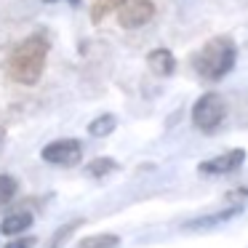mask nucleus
I'll return each instance as SVG.
<instances>
[{
    "instance_id": "1",
    "label": "nucleus",
    "mask_w": 248,
    "mask_h": 248,
    "mask_svg": "<svg viewBox=\"0 0 248 248\" xmlns=\"http://www.w3.org/2000/svg\"><path fill=\"white\" fill-rule=\"evenodd\" d=\"M48 59V38L43 32H32L19 40L6 56V75L16 86H38Z\"/></svg>"
},
{
    "instance_id": "2",
    "label": "nucleus",
    "mask_w": 248,
    "mask_h": 248,
    "mask_svg": "<svg viewBox=\"0 0 248 248\" xmlns=\"http://www.w3.org/2000/svg\"><path fill=\"white\" fill-rule=\"evenodd\" d=\"M235 62H237V46L230 35H216V38L205 40L200 46V51H195L192 56V67L198 72V78L211 83L230 75Z\"/></svg>"
},
{
    "instance_id": "3",
    "label": "nucleus",
    "mask_w": 248,
    "mask_h": 248,
    "mask_svg": "<svg viewBox=\"0 0 248 248\" xmlns=\"http://www.w3.org/2000/svg\"><path fill=\"white\" fill-rule=\"evenodd\" d=\"M227 118V102L219 96V93L208 91L192 104V125L203 134H214V131L221 128Z\"/></svg>"
},
{
    "instance_id": "4",
    "label": "nucleus",
    "mask_w": 248,
    "mask_h": 248,
    "mask_svg": "<svg viewBox=\"0 0 248 248\" xmlns=\"http://www.w3.org/2000/svg\"><path fill=\"white\" fill-rule=\"evenodd\" d=\"M40 157L51 166L59 168H72L83 160V144L78 139H56L40 150Z\"/></svg>"
},
{
    "instance_id": "5",
    "label": "nucleus",
    "mask_w": 248,
    "mask_h": 248,
    "mask_svg": "<svg viewBox=\"0 0 248 248\" xmlns=\"http://www.w3.org/2000/svg\"><path fill=\"white\" fill-rule=\"evenodd\" d=\"M152 16H155V3L152 0H131V3H125L120 8L118 22L125 30H139L144 24H150Z\"/></svg>"
},
{
    "instance_id": "6",
    "label": "nucleus",
    "mask_w": 248,
    "mask_h": 248,
    "mask_svg": "<svg viewBox=\"0 0 248 248\" xmlns=\"http://www.w3.org/2000/svg\"><path fill=\"white\" fill-rule=\"evenodd\" d=\"M246 163V150L235 147V150H227L221 155L211 157V160H203L198 166L200 173H208V176H224V173H232Z\"/></svg>"
},
{
    "instance_id": "7",
    "label": "nucleus",
    "mask_w": 248,
    "mask_h": 248,
    "mask_svg": "<svg viewBox=\"0 0 248 248\" xmlns=\"http://www.w3.org/2000/svg\"><path fill=\"white\" fill-rule=\"evenodd\" d=\"M240 214H243V205H232V208H221V211H216V214L198 216V219L187 221V224H184V230H189V232H195V230H214V227H219V224H227V221H232L235 216H240Z\"/></svg>"
},
{
    "instance_id": "8",
    "label": "nucleus",
    "mask_w": 248,
    "mask_h": 248,
    "mask_svg": "<svg viewBox=\"0 0 248 248\" xmlns=\"http://www.w3.org/2000/svg\"><path fill=\"white\" fill-rule=\"evenodd\" d=\"M147 64H150V70L155 72L157 78H168V75L176 72V56L168 48H155V51L147 54Z\"/></svg>"
},
{
    "instance_id": "9",
    "label": "nucleus",
    "mask_w": 248,
    "mask_h": 248,
    "mask_svg": "<svg viewBox=\"0 0 248 248\" xmlns=\"http://www.w3.org/2000/svg\"><path fill=\"white\" fill-rule=\"evenodd\" d=\"M30 224H32V214L30 211H16V214H8L0 221V232L8 237H16V235H24V230Z\"/></svg>"
},
{
    "instance_id": "10",
    "label": "nucleus",
    "mask_w": 248,
    "mask_h": 248,
    "mask_svg": "<svg viewBox=\"0 0 248 248\" xmlns=\"http://www.w3.org/2000/svg\"><path fill=\"white\" fill-rule=\"evenodd\" d=\"M125 3H131V0H91V22L93 24L104 22L109 14L120 11Z\"/></svg>"
},
{
    "instance_id": "11",
    "label": "nucleus",
    "mask_w": 248,
    "mask_h": 248,
    "mask_svg": "<svg viewBox=\"0 0 248 248\" xmlns=\"http://www.w3.org/2000/svg\"><path fill=\"white\" fill-rule=\"evenodd\" d=\"M120 237L115 232H99V235H88L78 243V248H118Z\"/></svg>"
},
{
    "instance_id": "12",
    "label": "nucleus",
    "mask_w": 248,
    "mask_h": 248,
    "mask_svg": "<svg viewBox=\"0 0 248 248\" xmlns=\"http://www.w3.org/2000/svg\"><path fill=\"white\" fill-rule=\"evenodd\" d=\"M115 128H118L115 115H99L96 120H91V123H88V134H91V136H109Z\"/></svg>"
},
{
    "instance_id": "13",
    "label": "nucleus",
    "mask_w": 248,
    "mask_h": 248,
    "mask_svg": "<svg viewBox=\"0 0 248 248\" xmlns=\"http://www.w3.org/2000/svg\"><path fill=\"white\" fill-rule=\"evenodd\" d=\"M83 224V219H75V221H67V224H62L59 230L54 232V237H51V243H48V248H62L67 240H70L72 235H75V230Z\"/></svg>"
},
{
    "instance_id": "14",
    "label": "nucleus",
    "mask_w": 248,
    "mask_h": 248,
    "mask_svg": "<svg viewBox=\"0 0 248 248\" xmlns=\"http://www.w3.org/2000/svg\"><path fill=\"white\" fill-rule=\"evenodd\" d=\"M19 192V182L14 176H8V173H0V208L3 205H8L14 198H16Z\"/></svg>"
},
{
    "instance_id": "15",
    "label": "nucleus",
    "mask_w": 248,
    "mask_h": 248,
    "mask_svg": "<svg viewBox=\"0 0 248 248\" xmlns=\"http://www.w3.org/2000/svg\"><path fill=\"white\" fill-rule=\"evenodd\" d=\"M112 171H118V163H115L112 157H96L93 163H88V176L102 179V176H107V173H112Z\"/></svg>"
},
{
    "instance_id": "16",
    "label": "nucleus",
    "mask_w": 248,
    "mask_h": 248,
    "mask_svg": "<svg viewBox=\"0 0 248 248\" xmlns=\"http://www.w3.org/2000/svg\"><path fill=\"white\" fill-rule=\"evenodd\" d=\"M35 246V237L32 235H27V237H16V240H11V243H6L3 248H32Z\"/></svg>"
},
{
    "instance_id": "17",
    "label": "nucleus",
    "mask_w": 248,
    "mask_h": 248,
    "mask_svg": "<svg viewBox=\"0 0 248 248\" xmlns=\"http://www.w3.org/2000/svg\"><path fill=\"white\" fill-rule=\"evenodd\" d=\"M230 198H248V187H237V189H232Z\"/></svg>"
},
{
    "instance_id": "18",
    "label": "nucleus",
    "mask_w": 248,
    "mask_h": 248,
    "mask_svg": "<svg viewBox=\"0 0 248 248\" xmlns=\"http://www.w3.org/2000/svg\"><path fill=\"white\" fill-rule=\"evenodd\" d=\"M51 3H56V0H51ZM70 3H78V0H70Z\"/></svg>"
}]
</instances>
